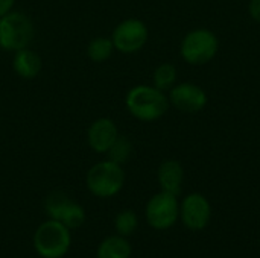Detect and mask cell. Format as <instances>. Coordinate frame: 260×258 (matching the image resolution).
<instances>
[{
    "instance_id": "obj_1",
    "label": "cell",
    "mask_w": 260,
    "mask_h": 258,
    "mask_svg": "<svg viewBox=\"0 0 260 258\" xmlns=\"http://www.w3.org/2000/svg\"><path fill=\"white\" fill-rule=\"evenodd\" d=\"M133 117L142 122H154L163 117L169 108V97L154 85H136L125 99Z\"/></svg>"
},
{
    "instance_id": "obj_2",
    "label": "cell",
    "mask_w": 260,
    "mask_h": 258,
    "mask_svg": "<svg viewBox=\"0 0 260 258\" xmlns=\"http://www.w3.org/2000/svg\"><path fill=\"white\" fill-rule=\"evenodd\" d=\"M32 245L41 258L66 257L72 246V230L55 219H47L35 230Z\"/></svg>"
},
{
    "instance_id": "obj_3",
    "label": "cell",
    "mask_w": 260,
    "mask_h": 258,
    "mask_svg": "<svg viewBox=\"0 0 260 258\" xmlns=\"http://www.w3.org/2000/svg\"><path fill=\"white\" fill-rule=\"evenodd\" d=\"M88 192L101 199H108L120 193L125 186L123 167L111 160H104L93 164L85 175Z\"/></svg>"
},
{
    "instance_id": "obj_4",
    "label": "cell",
    "mask_w": 260,
    "mask_h": 258,
    "mask_svg": "<svg viewBox=\"0 0 260 258\" xmlns=\"http://www.w3.org/2000/svg\"><path fill=\"white\" fill-rule=\"evenodd\" d=\"M34 35V23L26 14L20 11H9L0 17V49L6 52H17L29 47Z\"/></svg>"
},
{
    "instance_id": "obj_5",
    "label": "cell",
    "mask_w": 260,
    "mask_h": 258,
    "mask_svg": "<svg viewBox=\"0 0 260 258\" xmlns=\"http://www.w3.org/2000/svg\"><path fill=\"white\" fill-rule=\"evenodd\" d=\"M219 49L216 35L209 29L190 30L181 41V56L192 65H204L210 62Z\"/></svg>"
},
{
    "instance_id": "obj_6",
    "label": "cell",
    "mask_w": 260,
    "mask_h": 258,
    "mask_svg": "<svg viewBox=\"0 0 260 258\" xmlns=\"http://www.w3.org/2000/svg\"><path fill=\"white\" fill-rule=\"evenodd\" d=\"M146 222L157 231H166L172 228L180 219V204L175 195L160 192L154 195L145 208Z\"/></svg>"
},
{
    "instance_id": "obj_7",
    "label": "cell",
    "mask_w": 260,
    "mask_h": 258,
    "mask_svg": "<svg viewBox=\"0 0 260 258\" xmlns=\"http://www.w3.org/2000/svg\"><path fill=\"white\" fill-rule=\"evenodd\" d=\"M49 219H55L64 224L70 230H76L85 222V210L75 201H72L62 192H53L47 196L44 204Z\"/></svg>"
},
{
    "instance_id": "obj_8",
    "label": "cell",
    "mask_w": 260,
    "mask_h": 258,
    "mask_svg": "<svg viewBox=\"0 0 260 258\" xmlns=\"http://www.w3.org/2000/svg\"><path fill=\"white\" fill-rule=\"evenodd\" d=\"M148 27L139 18H126L120 21L111 35L114 49L122 53H136L148 41Z\"/></svg>"
},
{
    "instance_id": "obj_9",
    "label": "cell",
    "mask_w": 260,
    "mask_h": 258,
    "mask_svg": "<svg viewBox=\"0 0 260 258\" xmlns=\"http://www.w3.org/2000/svg\"><path fill=\"white\" fill-rule=\"evenodd\" d=\"M180 219L190 231L204 230L212 219V207L206 196L192 193L180 204Z\"/></svg>"
},
{
    "instance_id": "obj_10",
    "label": "cell",
    "mask_w": 260,
    "mask_h": 258,
    "mask_svg": "<svg viewBox=\"0 0 260 258\" xmlns=\"http://www.w3.org/2000/svg\"><path fill=\"white\" fill-rule=\"evenodd\" d=\"M169 103H172L181 113L195 114L206 106L207 94L201 87L192 82H183L171 88Z\"/></svg>"
},
{
    "instance_id": "obj_11",
    "label": "cell",
    "mask_w": 260,
    "mask_h": 258,
    "mask_svg": "<svg viewBox=\"0 0 260 258\" xmlns=\"http://www.w3.org/2000/svg\"><path fill=\"white\" fill-rule=\"evenodd\" d=\"M117 137H119V129L116 123L108 117L96 119L87 131L88 146L96 154H107Z\"/></svg>"
},
{
    "instance_id": "obj_12",
    "label": "cell",
    "mask_w": 260,
    "mask_h": 258,
    "mask_svg": "<svg viewBox=\"0 0 260 258\" xmlns=\"http://www.w3.org/2000/svg\"><path fill=\"white\" fill-rule=\"evenodd\" d=\"M157 178L163 192L178 196L183 189L184 169L177 160H166L160 164Z\"/></svg>"
},
{
    "instance_id": "obj_13",
    "label": "cell",
    "mask_w": 260,
    "mask_h": 258,
    "mask_svg": "<svg viewBox=\"0 0 260 258\" xmlns=\"http://www.w3.org/2000/svg\"><path fill=\"white\" fill-rule=\"evenodd\" d=\"M41 58L37 52L30 50L29 47L20 49L14 52L12 68L14 71L23 79H34L41 71Z\"/></svg>"
},
{
    "instance_id": "obj_14",
    "label": "cell",
    "mask_w": 260,
    "mask_h": 258,
    "mask_svg": "<svg viewBox=\"0 0 260 258\" xmlns=\"http://www.w3.org/2000/svg\"><path fill=\"white\" fill-rule=\"evenodd\" d=\"M131 243L119 234L105 237L96 249V258H131Z\"/></svg>"
},
{
    "instance_id": "obj_15",
    "label": "cell",
    "mask_w": 260,
    "mask_h": 258,
    "mask_svg": "<svg viewBox=\"0 0 260 258\" xmlns=\"http://www.w3.org/2000/svg\"><path fill=\"white\" fill-rule=\"evenodd\" d=\"M114 50V44L108 36H98L93 38L87 47V55L93 62H104L107 61Z\"/></svg>"
},
{
    "instance_id": "obj_16",
    "label": "cell",
    "mask_w": 260,
    "mask_h": 258,
    "mask_svg": "<svg viewBox=\"0 0 260 258\" xmlns=\"http://www.w3.org/2000/svg\"><path fill=\"white\" fill-rule=\"evenodd\" d=\"M131 154H133V143L129 141V138L119 135L116 138V141L113 143V146L108 149L107 158L122 166L129 160Z\"/></svg>"
},
{
    "instance_id": "obj_17",
    "label": "cell",
    "mask_w": 260,
    "mask_h": 258,
    "mask_svg": "<svg viewBox=\"0 0 260 258\" xmlns=\"http://www.w3.org/2000/svg\"><path fill=\"white\" fill-rule=\"evenodd\" d=\"M152 79H154V87H157L158 90L161 91L171 90L177 81V68L172 64L165 62L155 68Z\"/></svg>"
},
{
    "instance_id": "obj_18",
    "label": "cell",
    "mask_w": 260,
    "mask_h": 258,
    "mask_svg": "<svg viewBox=\"0 0 260 258\" xmlns=\"http://www.w3.org/2000/svg\"><path fill=\"white\" fill-rule=\"evenodd\" d=\"M137 227H139V217L133 210H123L114 219V228L119 236L129 237L136 233Z\"/></svg>"
},
{
    "instance_id": "obj_19",
    "label": "cell",
    "mask_w": 260,
    "mask_h": 258,
    "mask_svg": "<svg viewBox=\"0 0 260 258\" xmlns=\"http://www.w3.org/2000/svg\"><path fill=\"white\" fill-rule=\"evenodd\" d=\"M250 15L256 20L260 21V0H250Z\"/></svg>"
},
{
    "instance_id": "obj_20",
    "label": "cell",
    "mask_w": 260,
    "mask_h": 258,
    "mask_svg": "<svg viewBox=\"0 0 260 258\" xmlns=\"http://www.w3.org/2000/svg\"><path fill=\"white\" fill-rule=\"evenodd\" d=\"M14 3H15V0H0V17H3L9 11H12Z\"/></svg>"
}]
</instances>
